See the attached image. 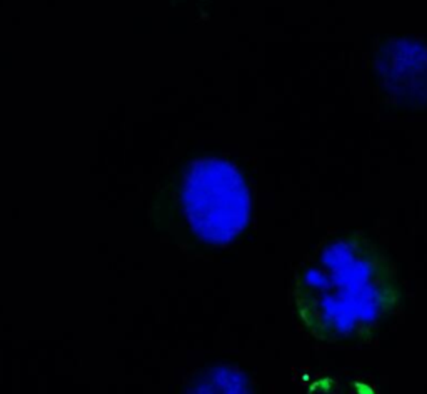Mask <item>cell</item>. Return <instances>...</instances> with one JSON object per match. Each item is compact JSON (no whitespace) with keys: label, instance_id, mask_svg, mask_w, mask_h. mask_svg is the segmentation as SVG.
I'll list each match as a JSON object with an SVG mask.
<instances>
[{"label":"cell","instance_id":"1","mask_svg":"<svg viewBox=\"0 0 427 394\" xmlns=\"http://www.w3.org/2000/svg\"><path fill=\"white\" fill-rule=\"evenodd\" d=\"M395 296L387 259L359 236L324 245L296 286L301 318L314 334L332 342L359 341L374 333Z\"/></svg>","mask_w":427,"mask_h":394},{"label":"cell","instance_id":"2","mask_svg":"<svg viewBox=\"0 0 427 394\" xmlns=\"http://www.w3.org/2000/svg\"><path fill=\"white\" fill-rule=\"evenodd\" d=\"M182 204L194 234L207 244H227L249 222L251 197L242 175L220 159H202L185 175Z\"/></svg>","mask_w":427,"mask_h":394},{"label":"cell","instance_id":"3","mask_svg":"<svg viewBox=\"0 0 427 394\" xmlns=\"http://www.w3.org/2000/svg\"><path fill=\"white\" fill-rule=\"evenodd\" d=\"M246 377L229 366L209 371L189 394H249Z\"/></svg>","mask_w":427,"mask_h":394}]
</instances>
